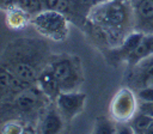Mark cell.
<instances>
[{
    "mask_svg": "<svg viewBox=\"0 0 153 134\" xmlns=\"http://www.w3.org/2000/svg\"><path fill=\"white\" fill-rule=\"evenodd\" d=\"M106 38L111 47L120 45L134 25V7L129 0H104L94 6L86 18Z\"/></svg>",
    "mask_w": 153,
    "mask_h": 134,
    "instance_id": "obj_2",
    "label": "cell"
},
{
    "mask_svg": "<svg viewBox=\"0 0 153 134\" xmlns=\"http://www.w3.org/2000/svg\"><path fill=\"white\" fill-rule=\"evenodd\" d=\"M18 1L19 0H0V7H1L2 12H4V11H7V10L17 6Z\"/></svg>",
    "mask_w": 153,
    "mask_h": 134,
    "instance_id": "obj_22",
    "label": "cell"
},
{
    "mask_svg": "<svg viewBox=\"0 0 153 134\" xmlns=\"http://www.w3.org/2000/svg\"><path fill=\"white\" fill-rule=\"evenodd\" d=\"M137 111L143 112V114L153 117V100H140L139 106H137Z\"/></svg>",
    "mask_w": 153,
    "mask_h": 134,
    "instance_id": "obj_20",
    "label": "cell"
},
{
    "mask_svg": "<svg viewBox=\"0 0 153 134\" xmlns=\"http://www.w3.org/2000/svg\"><path fill=\"white\" fill-rule=\"evenodd\" d=\"M4 13L6 24L11 29H23L31 22V16L18 5L7 11H4Z\"/></svg>",
    "mask_w": 153,
    "mask_h": 134,
    "instance_id": "obj_12",
    "label": "cell"
},
{
    "mask_svg": "<svg viewBox=\"0 0 153 134\" xmlns=\"http://www.w3.org/2000/svg\"><path fill=\"white\" fill-rule=\"evenodd\" d=\"M71 1H72L73 7H74L76 14L79 16V18L85 19V18H87L90 11L104 0H71Z\"/></svg>",
    "mask_w": 153,
    "mask_h": 134,
    "instance_id": "obj_16",
    "label": "cell"
},
{
    "mask_svg": "<svg viewBox=\"0 0 153 134\" xmlns=\"http://www.w3.org/2000/svg\"><path fill=\"white\" fill-rule=\"evenodd\" d=\"M30 24L39 35L55 42L65 41L69 32L68 17L53 10L45 8L32 16Z\"/></svg>",
    "mask_w": 153,
    "mask_h": 134,
    "instance_id": "obj_5",
    "label": "cell"
},
{
    "mask_svg": "<svg viewBox=\"0 0 153 134\" xmlns=\"http://www.w3.org/2000/svg\"><path fill=\"white\" fill-rule=\"evenodd\" d=\"M114 121L105 116H98L94 121L93 133H117V122Z\"/></svg>",
    "mask_w": 153,
    "mask_h": 134,
    "instance_id": "obj_17",
    "label": "cell"
},
{
    "mask_svg": "<svg viewBox=\"0 0 153 134\" xmlns=\"http://www.w3.org/2000/svg\"><path fill=\"white\" fill-rule=\"evenodd\" d=\"M152 120H153L152 116H148L143 112L137 111L133 116V118L129 121V124L133 128L134 133H146V130H147Z\"/></svg>",
    "mask_w": 153,
    "mask_h": 134,
    "instance_id": "obj_15",
    "label": "cell"
},
{
    "mask_svg": "<svg viewBox=\"0 0 153 134\" xmlns=\"http://www.w3.org/2000/svg\"><path fill=\"white\" fill-rule=\"evenodd\" d=\"M43 4H44V8L47 10L57 11L60 13H63L68 18H74V17L79 18L71 0H43Z\"/></svg>",
    "mask_w": 153,
    "mask_h": 134,
    "instance_id": "obj_14",
    "label": "cell"
},
{
    "mask_svg": "<svg viewBox=\"0 0 153 134\" xmlns=\"http://www.w3.org/2000/svg\"><path fill=\"white\" fill-rule=\"evenodd\" d=\"M36 85L41 89V91L51 100V102H56L59 95L62 92L61 87L59 85L57 79L55 78L53 71L49 68V66H47L39 74Z\"/></svg>",
    "mask_w": 153,
    "mask_h": 134,
    "instance_id": "obj_11",
    "label": "cell"
},
{
    "mask_svg": "<svg viewBox=\"0 0 153 134\" xmlns=\"http://www.w3.org/2000/svg\"><path fill=\"white\" fill-rule=\"evenodd\" d=\"M56 106L61 112L66 123H71L78 115L84 111L86 104V95L78 91H62L57 99Z\"/></svg>",
    "mask_w": 153,
    "mask_h": 134,
    "instance_id": "obj_7",
    "label": "cell"
},
{
    "mask_svg": "<svg viewBox=\"0 0 153 134\" xmlns=\"http://www.w3.org/2000/svg\"><path fill=\"white\" fill-rule=\"evenodd\" d=\"M135 26L142 32H153V0H135Z\"/></svg>",
    "mask_w": 153,
    "mask_h": 134,
    "instance_id": "obj_9",
    "label": "cell"
},
{
    "mask_svg": "<svg viewBox=\"0 0 153 134\" xmlns=\"http://www.w3.org/2000/svg\"><path fill=\"white\" fill-rule=\"evenodd\" d=\"M149 57H153V32H145L135 49L127 57L126 63L129 67H136Z\"/></svg>",
    "mask_w": 153,
    "mask_h": 134,
    "instance_id": "obj_10",
    "label": "cell"
},
{
    "mask_svg": "<svg viewBox=\"0 0 153 134\" xmlns=\"http://www.w3.org/2000/svg\"><path fill=\"white\" fill-rule=\"evenodd\" d=\"M50 103L51 100L41 91L37 85H31L17 95L12 100L2 104H10V110L14 112L18 118L29 121L33 118L39 120L43 111Z\"/></svg>",
    "mask_w": 153,
    "mask_h": 134,
    "instance_id": "obj_4",
    "label": "cell"
},
{
    "mask_svg": "<svg viewBox=\"0 0 153 134\" xmlns=\"http://www.w3.org/2000/svg\"><path fill=\"white\" fill-rule=\"evenodd\" d=\"M48 66L57 79L61 91H78L84 83L82 63L78 55H51Z\"/></svg>",
    "mask_w": 153,
    "mask_h": 134,
    "instance_id": "obj_3",
    "label": "cell"
},
{
    "mask_svg": "<svg viewBox=\"0 0 153 134\" xmlns=\"http://www.w3.org/2000/svg\"><path fill=\"white\" fill-rule=\"evenodd\" d=\"M139 100H153V87H145L136 90Z\"/></svg>",
    "mask_w": 153,
    "mask_h": 134,
    "instance_id": "obj_21",
    "label": "cell"
},
{
    "mask_svg": "<svg viewBox=\"0 0 153 134\" xmlns=\"http://www.w3.org/2000/svg\"><path fill=\"white\" fill-rule=\"evenodd\" d=\"M137 96L128 87L121 89L110 102V116L116 122H129L137 112Z\"/></svg>",
    "mask_w": 153,
    "mask_h": 134,
    "instance_id": "obj_6",
    "label": "cell"
},
{
    "mask_svg": "<svg viewBox=\"0 0 153 134\" xmlns=\"http://www.w3.org/2000/svg\"><path fill=\"white\" fill-rule=\"evenodd\" d=\"M26 127H25V124H20L19 121H8V122L4 121L1 132L2 133H24L27 130Z\"/></svg>",
    "mask_w": 153,
    "mask_h": 134,
    "instance_id": "obj_19",
    "label": "cell"
},
{
    "mask_svg": "<svg viewBox=\"0 0 153 134\" xmlns=\"http://www.w3.org/2000/svg\"><path fill=\"white\" fill-rule=\"evenodd\" d=\"M18 6H20L25 12H27L31 17L42 12L44 8L43 0H19Z\"/></svg>",
    "mask_w": 153,
    "mask_h": 134,
    "instance_id": "obj_18",
    "label": "cell"
},
{
    "mask_svg": "<svg viewBox=\"0 0 153 134\" xmlns=\"http://www.w3.org/2000/svg\"><path fill=\"white\" fill-rule=\"evenodd\" d=\"M65 120L61 115V112L59 111L56 103L51 102L45 110L43 111L41 118H39V132L41 133H49V134H54V133H60L63 129V124H65Z\"/></svg>",
    "mask_w": 153,
    "mask_h": 134,
    "instance_id": "obj_8",
    "label": "cell"
},
{
    "mask_svg": "<svg viewBox=\"0 0 153 134\" xmlns=\"http://www.w3.org/2000/svg\"><path fill=\"white\" fill-rule=\"evenodd\" d=\"M152 133H153V120L151 121V123H149V126L146 130V134H152Z\"/></svg>",
    "mask_w": 153,
    "mask_h": 134,
    "instance_id": "obj_23",
    "label": "cell"
},
{
    "mask_svg": "<svg viewBox=\"0 0 153 134\" xmlns=\"http://www.w3.org/2000/svg\"><path fill=\"white\" fill-rule=\"evenodd\" d=\"M130 86L136 90L153 87V62L147 66H142L136 72H133L130 75Z\"/></svg>",
    "mask_w": 153,
    "mask_h": 134,
    "instance_id": "obj_13",
    "label": "cell"
},
{
    "mask_svg": "<svg viewBox=\"0 0 153 134\" xmlns=\"http://www.w3.org/2000/svg\"><path fill=\"white\" fill-rule=\"evenodd\" d=\"M51 55L45 42L33 38H19L7 44L1 65L30 85H36L41 72L49 65Z\"/></svg>",
    "mask_w": 153,
    "mask_h": 134,
    "instance_id": "obj_1",
    "label": "cell"
}]
</instances>
